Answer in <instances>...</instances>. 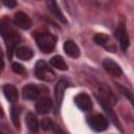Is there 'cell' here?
Listing matches in <instances>:
<instances>
[{
	"instance_id": "1",
	"label": "cell",
	"mask_w": 134,
	"mask_h": 134,
	"mask_svg": "<svg viewBox=\"0 0 134 134\" xmlns=\"http://www.w3.org/2000/svg\"><path fill=\"white\" fill-rule=\"evenodd\" d=\"M0 32H1L2 38L5 41V45H6L7 50H8V57L12 58L13 50H16L15 47L20 42V37L14 30V28H13V26L10 24V21L7 20V19H3L1 21V24H0Z\"/></svg>"
},
{
	"instance_id": "2",
	"label": "cell",
	"mask_w": 134,
	"mask_h": 134,
	"mask_svg": "<svg viewBox=\"0 0 134 134\" xmlns=\"http://www.w3.org/2000/svg\"><path fill=\"white\" fill-rule=\"evenodd\" d=\"M35 40L37 42L38 47L44 52V53H49L51 52L57 43V39L54 36L48 32H36L35 34Z\"/></svg>"
},
{
	"instance_id": "3",
	"label": "cell",
	"mask_w": 134,
	"mask_h": 134,
	"mask_svg": "<svg viewBox=\"0 0 134 134\" xmlns=\"http://www.w3.org/2000/svg\"><path fill=\"white\" fill-rule=\"evenodd\" d=\"M35 74L39 80L45 82H52L55 79V73L45 61H38L36 63Z\"/></svg>"
},
{
	"instance_id": "4",
	"label": "cell",
	"mask_w": 134,
	"mask_h": 134,
	"mask_svg": "<svg viewBox=\"0 0 134 134\" xmlns=\"http://www.w3.org/2000/svg\"><path fill=\"white\" fill-rule=\"evenodd\" d=\"M87 122L90 126V128L96 132H103L109 126V121L107 117H105L102 114H95V115L89 116L87 119Z\"/></svg>"
},
{
	"instance_id": "5",
	"label": "cell",
	"mask_w": 134,
	"mask_h": 134,
	"mask_svg": "<svg viewBox=\"0 0 134 134\" xmlns=\"http://www.w3.org/2000/svg\"><path fill=\"white\" fill-rule=\"evenodd\" d=\"M114 36L117 39L121 50L126 51L128 46H129V36H128V32H127V29H126V25H125L124 22H120L117 25V27L115 29V32H114Z\"/></svg>"
},
{
	"instance_id": "6",
	"label": "cell",
	"mask_w": 134,
	"mask_h": 134,
	"mask_svg": "<svg viewBox=\"0 0 134 134\" xmlns=\"http://www.w3.org/2000/svg\"><path fill=\"white\" fill-rule=\"evenodd\" d=\"M98 94L99 95H95L97 100L104 102L110 106H113L116 103V97L113 94V92L110 90V88L106 85H100L98 88Z\"/></svg>"
},
{
	"instance_id": "7",
	"label": "cell",
	"mask_w": 134,
	"mask_h": 134,
	"mask_svg": "<svg viewBox=\"0 0 134 134\" xmlns=\"http://www.w3.org/2000/svg\"><path fill=\"white\" fill-rule=\"evenodd\" d=\"M14 24L17 27H19L23 30H26V29H29L31 27L32 22H31V19L28 17L27 14H25L23 12H18L14 16Z\"/></svg>"
},
{
	"instance_id": "8",
	"label": "cell",
	"mask_w": 134,
	"mask_h": 134,
	"mask_svg": "<svg viewBox=\"0 0 134 134\" xmlns=\"http://www.w3.org/2000/svg\"><path fill=\"white\" fill-rule=\"evenodd\" d=\"M103 67L112 76L118 77V76H120L122 74V70H121L120 66L117 63H115L113 60H111V59H105L103 61Z\"/></svg>"
},
{
	"instance_id": "9",
	"label": "cell",
	"mask_w": 134,
	"mask_h": 134,
	"mask_svg": "<svg viewBox=\"0 0 134 134\" xmlns=\"http://www.w3.org/2000/svg\"><path fill=\"white\" fill-rule=\"evenodd\" d=\"M74 103L82 111H89L92 109V100L86 93H79L74 97Z\"/></svg>"
},
{
	"instance_id": "10",
	"label": "cell",
	"mask_w": 134,
	"mask_h": 134,
	"mask_svg": "<svg viewBox=\"0 0 134 134\" xmlns=\"http://www.w3.org/2000/svg\"><path fill=\"white\" fill-rule=\"evenodd\" d=\"M51 108H52V102L47 96H42L41 98L38 99L36 104V110L41 115L49 113L51 111Z\"/></svg>"
},
{
	"instance_id": "11",
	"label": "cell",
	"mask_w": 134,
	"mask_h": 134,
	"mask_svg": "<svg viewBox=\"0 0 134 134\" xmlns=\"http://www.w3.org/2000/svg\"><path fill=\"white\" fill-rule=\"evenodd\" d=\"M46 5H47V7H48V10L51 13V15H52L57 20H59V21L62 22L63 24H66V23H67V20H66L64 14L62 13L61 8L59 7V5H58V3H57L55 1H47V2H46Z\"/></svg>"
},
{
	"instance_id": "12",
	"label": "cell",
	"mask_w": 134,
	"mask_h": 134,
	"mask_svg": "<svg viewBox=\"0 0 134 134\" xmlns=\"http://www.w3.org/2000/svg\"><path fill=\"white\" fill-rule=\"evenodd\" d=\"M64 51L67 55L73 58V59H76L80 57V48L79 46L71 40H67L65 43H64Z\"/></svg>"
},
{
	"instance_id": "13",
	"label": "cell",
	"mask_w": 134,
	"mask_h": 134,
	"mask_svg": "<svg viewBox=\"0 0 134 134\" xmlns=\"http://www.w3.org/2000/svg\"><path fill=\"white\" fill-rule=\"evenodd\" d=\"M3 94L9 103H16L18 100V90L15 86L6 84L3 86Z\"/></svg>"
},
{
	"instance_id": "14",
	"label": "cell",
	"mask_w": 134,
	"mask_h": 134,
	"mask_svg": "<svg viewBox=\"0 0 134 134\" xmlns=\"http://www.w3.org/2000/svg\"><path fill=\"white\" fill-rule=\"evenodd\" d=\"M67 87V82L65 80H61L58 82V84L55 85L54 88V96H55V100H57V105L61 106L63 97H64V92L65 89Z\"/></svg>"
},
{
	"instance_id": "15",
	"label": "cell",
	"mask_w": 134,
	"mask_h": 134,
	"mask_svg": "<svg viewBox=\"0 0 134 134\" xmlns=\"http://www.w3.org/2000/svg\"><path fill=\"white\" fill-rule=\"evenodd\" d=\"M23 97L26 99H36L39 95V89L34 84H28L23 87L22 89Z\"/></svg>"
},
{
	"instance_id": "16",
	"label": "cell",
	"mask_w": 134,
	"mask_h": 134,
	"mask_svg": "<svg viewBox=\"0 0 134 134\" xmlns=\"http://www.w3.org/2000/svg\"><path fill=\"white\" fill-rule=\"evenodd\" d=\"M15 54L18 59L22 60V61H28L32 58L34 55V52L32 50L29 48V47H26V46H20L18 48H16L15 50Z\"/></svg>"
},
{
	"instance_id": "17",
	"label": "cell",
	"mask_w": 134,
	"mask_h": 134,
	"mask_svg": "<svg viewBox=\"0 0 134 134\" xmlns=\"http://www.w3.org/2000/svg\"><path fill=\"white\" fill-rule=\"evenodd\" d=\"M25 120H26L27 128H28L30 131L37 132V131L39 130V121H38L37 116H36L34 113H27Z\"/></svg>"
},
{
	"instance_id": "18",
	"label": "cell",
	"mask_w": 134,
	"mask_h": 134,
	"mask_svg": "<svg viewBox=\"0 0 134 134\" xmlns=\"http://www.w3.org/2000/svg\"><path fill=\"white\" fill-rule=\"evenodd\" d=\"M50 65H51L52 67H54V68H57V69H59V70H63V71H65V70L68 69L67 64L65 63L64 59H63L62 57H60V55H54V57H52V58L50 59Z\"/></svg>"
},
{
	"instance_id": "19",
	"label": "cell",
	"mask_w": 134,
	"mask_h": 134,
	"mask_svg": "<svg viewBox=\"0 0 134 134\" xmlns=\"http://www.w3.org/2000/svg\"><path fill=\"white\" fill-rule=\"evenodd\" d=\"M93 40L94 42L97 44V45H100V46H107V44L109 43V37L105 34H96L94 35L93 37Z\"/></svg>"
},
{
	"instance_id": "20",
	"label": "cell",
	"mask_w": 134,
	"mask_h": 134,
	"mask_svg": "<svg viewBox=\"0 0 134 134\" xmlns=\"http://www.w3.org/2000/svg\"><path fill=\"white\" fill-rule=\"evenodd\" d=\"M20 112H21V110L19 108L12 107V110H10V118H12V121H13L14 126L17 127V128H19V126H20V120H19Z\"/></svg>"
},
{
	"instance_id": "21",
	"label": "cell",
	"mask_w": 134,
	"mask_h": 134,
	"mask_svg": "<svg viewBox=\"0 0 134 134\" xmlns=\"http://www.w3.org/2000/svg\"><path fill=\"white\" fill-rule=\"evenodd\" d=\"M118 89H119V91L121 92V94L130 102V104L133 106V108H134V94L129 90V89H127L126 87H124V86H120V85H118Z\"/></svg>"
},
{
	"instance_id": "22",
	"label": "cell",
	"mask_w": 134,
	"mask_h": 134,
	"mask_svg": "<svg viewBox=\"0 0 134 134\" xmlns=\"http://www.w3.org/2000/svg\"><path fill=\"white\" fill-rule=\"evenodd\" d=\"M41 127L44 130H55V125L49 118H44L41 122Z\"/></svg>"
},
{
	"instance_id": "23",
	"label": "cell",
	"mask_w": 134,
	"mask_h": 134,
	"mask_svg": "<svg viewBox=\"0 0 134 134\" xmlns=\"http://www.w3.org/2000/svg\"><path fill=\"white\" fill-rule=\"evenodd\" d=\"M12 69H13V71L15 73H18V74H22L23 75V74L26 73V70H25L24 66L21 65L20 63H17V62H15V63L12 64Z\"/></svg>"
},
{
	"instance_id": "24",
	"label": "cell",
	"mask_w": 134,
	"mask_h": 134,
	"mask_svg": "<svg viewBox=\"0 0 134 134\" xmlns=\"http://www.w3.org/2000/svg\"><path fill=\"white\" fill-rule=\"evenodd\" d=\"M2 4L8 8H14L17 5V2L15 0H2Z\"/></svg>"
},
{
	"instance_id": "25",
	"label": "cell",
	"mask_w": 134,
	"mask_h": 134,
	"mask_svg": "<svg viewBox=\"0 0 134 134\" xmlns=\"http://www.w3.org/2000/svg\"><path fill=\"white\" fill-rule=\"evenodd\" d=\"M57 134H64V133H62V132H57Z\"/></svg>"
}]
</instances>
